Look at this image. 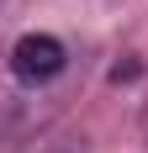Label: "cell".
Wrapping results in <instances>:
<instances>
[{"mask_svg":"<svg viewBox=\"0 0 148 153\" xmlns=\"http://www.w3.org/2000/svg\"><path fill=\"white\" fill-rule=\"evenodd\" d=\"M11 69L27 79V85H43V79H53L64 69V42L48 37V32H27V37L11 48Z\"/></svg>","mask_w":148,"mask_h":153,"instance_id":"obj_1","label":"cell"}]
</instances>
